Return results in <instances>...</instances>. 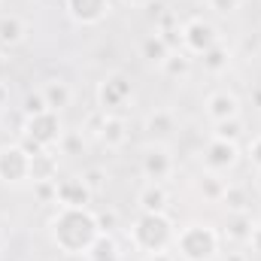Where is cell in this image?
<instances>
[{"mask_svg":"<svg viewBox=\"0 0 261 261\" xmlns=\"http://www.w3.org/2000/svg\"><path fill=\"white\" fill-rule=\"evenodd\" d=\"M49 237L58 246V252H64L70 258H85L91 243L100 237L94 210H88V206H58L55 216L49 219Z\"/></svg>","mask_w":261,"mask_h":261,"instance_id":"1","label":"cell"},{"mask_svg":"<svg viewBox=\"0 0 261 261\" xmlns=\"http://www.w3.org/2000/svg\"><path fill=\"white\" fill-rule=\"evenodd\" d=\"M176 225L167 213H140L128 228V240L130 246L143 255H161L167 249H173L176 243Z\"/></svg>","mask_w":261,"mask_h":261,"instance_id":"2","label":"cell"},{"mask_svg":"<svg viewBox=\"0 0 261 261\" xmlns=\"http://www.w3.org/2000/svg\"><path fill=\"white\" fill-rule=\"evenodd\" d=\"M219 246H222V234L203 222H189L186 228H179L173 243L176 255L182 261H216Z\"/></svg>","mask_w":261,"mask_h":261,"instance_id":"3","label":"cell"},{"mask_svg":"<svg viewBox=\"0 0 261 261\" xmlns=\"http://www.w3.org/2000/svg\"><path fill=\"white\" fill-rule=\"evenodd\" d=\"M21 137H28L31 143H37L40 149H55L64 137V125H61V113H40V116H28L21 122Z\"/></svg>","mask_w":261,"mask_h":261,"instance_id":"4","label":"cell"},{"mask_svg":"<svg viewBox=\"0 0 261 261\" xmlns=\"http://www.w3.org/2000/svg\"><path fill=\"white\" fill-rule=\"evenodd\" d=\"M94 97H97V110L119 113V110H125L130 100H134V82H130L125 73H107L97 82Z\"/></svg>","mask_w":261,"mask_h":261,"instance_id":"5","label":"cell"},{"mask_svg":"<svg viewBox=\"0 0 261 261\" xmlns=\"http://www.w3.org/2000/svg\"><path fill=\"white\" fill-rule=\"evenodd\" d=\"M0 182L6 186L31 182V152L21 143L0 146Z\"/></svg>","mask_w":261,"mask_h":261,"instance_id":"6","label":"cell"},{"mask_svg":"<svg viewBox=\"0 0 261 261\" xmlns=\"http://www.w3.org/2000/svg\"><path fill=\"white\" fill-rule=\"evenodd\" d=\"M176 170V161H173V152L167 149V143H149L140 155V173L149 179V182H167Z\"/></svg>","mask_w":261,"mask_h":261,"instance_id":"7","label":"cell"},{"mask_svg":"<svg viewBox=\"0 0 261 261\" xmlns=\"http://www.w3.org/2000/svg\"><path fill=\"white\" fill-rule=\"evenodd\" d=\"M219 43V28L213 24V21H206V18H189L186 24H182V49L189 52V55H203V52H210L213 46Z\"/></svg>","mask_w":261,"mask_h":261,"instance_id":"8","label":"cell"},{"mask_svg":"<svg viewBox=\"0 0 261 261\" xmlns=\"http://www.w3.org/2000/svg\"><path fill=\"white\" fill-rule=\"evenodd\" d=\"M200 161H203V170H210V173H228V170H234L237 161H240V146L231 143V140L213 137V140L203 146Z\"/></svg>","mask_w":261,"mask_h":261,"instance_id":"9","label":"cell"},{"mask_svg":"<svg viewBox=\"0 0 261 261\" xmlns=\"http://www.w3.org/2000/svg\"><path fill=\"white\" fill-rule=\"evenodd\" d=\"M110 0H64L67 18L79 28H94L110 15Z\"/></svg>","mask_w":261,"mask_h":261,"instance_id":"10","label":"cell"},{"mask_svg":"<svg viewBox=\"0 0 261 261\" xmlns=\"http://www.w3.org/2000/svg\"><path fill=\"white\" fill-rule=\"evenodd\" d=\"M203 110H206V119L213 125L228 122V119H240V97L234 91H228V88H219V91H213L206 97Z\"/></svg>","mask_w":261,"mask_h":261,"instance_id":"11","label":"cell"},{"mask_svg":"<svg viewBox=\"0 0 261 261\" xmlns=\"http://www.w3.org/2000/svg\"><path fill=\"white\" fill-rule=\"evenodd\" d=\"M91 189L85 186L82 176H67L58 179V192H55V206H88L91 203Z\"/></svg>","mask_w":261,"mask_h":261,"instance_id":"12","label":"cell"},{"mask_svg":"<svg viewBox=\"0 0 261 261\" xmlns=\"http://www.w3.org/2000/svg\"><path fill=\"white\" fill-rule=\"evenodd\" d=\"M130 130H128V122H125V116H119V113H103V122H100V128H97V140L107 146V149H122L125 143H128Z\"/></svg>","mask_w":261,"mask_h":261,"instance_id":"13","label":"cell"},{"mask_svg":"<svg viewBox=\"0 0 261 261\" xmlns=\"http://www.w3.org/2000/svg\"><path fill=\"white\" fill-rule=\"evenodd\" d=\"M143 130H146L149 143H167L176 130V116L170 110H152L143 122Z\"/></svg>","mask_w":261,"mask_h":261,"instance_id":"14","label":"cell"},{"mask_svg":"<svg viewBox=\"0 0 261 261\" xmlns=\"http://www.w3.org/2000/svg\"><path fill=\"white\" fill-rule=\"evenodd\" d=\"M167 203H170V195L164 182H146L137 195L140 213H167Z\"/></svg>","mask_w":261,"mask_h":261,"instance_id":"15","label":"cell"},{"mask_svg":"<svg viewBox=\"0 0 261 261\" xmlns=\"http://www.w3.org/2000/svg\"><path fill=\"white\" fill-rule=\"evenodd\" d=\"M40 91H43L46 107L52 113H61V110H67L73 103V88H70V82H64V79H46L40 85Z\"/></svg>","mask_w":261,"mask_h":261,"instance_id":"16","label":"cell"},{"mask_svg":"<svg viewBox=\"0 0 261 261\" xmlns=\"http://www.w3.org/2000/svg\"><path fill=\"white\" fill-rule=\"evenodd\" d=\"M52 179H58V155L52 149L31 155V182H52Z\"/></svg>","mask_w":261,"mask_h":261,"instance_id":"17","label":"cell"},{"mask_svg":"<svg viewBox=\"0 0 261 261\" xmlns=\"http://www.w3.org/2000/svg\"><path fill=\"white\" fill-rule=\"evenodd\" d=\"M252 216H249V210L246 213H228V222H225V237L231 240V243H249V234H252Z\"/></svg>","mask_w":261,"mask_h":261,"instance_id":"18","label":"cell"},{"mask_svg":"<svg viewBox=\"0 0 261 261\" xmlns=\"http://www.w3.org/2000/svg\"><path fill=\"white\" fill-rule=\"evenodd\" d=\"M24 37H28V24L18 15H0V49H12L24 43Z\"/></svg>","mask_w":261,"mask_h":261,"instance_id":"19","label":"cell"},{"mask_svg":"<svg viewBox=\"0 0 261 261\" xmlns=\"http://www.w3.org/2000/svg\"><path fill=\"white\" fill-rule=\"evenodd\" d=\"M195 189H197V195L203 197V200H210V203H222V195H225L228 182L222 179V173H210V170H203V173L195 179Z\"/></svg>","mask_w":261,"mask_h":261,"instance_id":"20","label":"cell"},{"mask_svg":"<svg viewBox=\"0 0 261 261\" xmlns=\"http://www.w3.org/2000/svg\"><path fill=\"white\" fill-rule=\"evenodd\" d=\"M85 261H122V249H119L116 237L113 234H100L91 243V249L85 252Z\"/></svg>","mask_w":261,"mask_h":261,"instance_id":"21","label":"cell"},{"mask_svg":"<svg viewBox=\"0 0 261 261\" xmlns=\"http://www.w3.org/2000/svg\"><path fill=\"white\" fill-rule=\"evenodd\" d=\"M161 73L167 79H186L192 73V55L186 49H173L164 61H161Z\"/></svg>","mask_w":261,"mask_h":261,"instance_id":"22","label":"cell"},{"mask_svg":"<svg viewBox=\"0 0 261 261\" xmlns=\"http://www.w3.org/2000/svg\"><path fill=\"white\" fill-rule=\"evenodd\" d=\"M200 64H203V70H206L210 76H219V73H225V70L231 67V49L222 46V43H216L210 52L200 55Z\"/></svg>","mask_w":261,"mask_h":261,"instance_id":"23","label":"cell"},{"mask_svg":"<svg viewBox=\"0 0 261 261\" xmlns=\"http://www.w3.org/2000/svg\"><path fill=\"white\" fill-rule=\"evenodd\" d=\"M140 52H143V58H146L149 64H158V67H161V61H164V58H167L173 49L164 43V37H161V34H149V37L143 40Z\"/></svg>","mask_w":261,"mask_h":261,"instance_id":"24","label":"cell"},{"mask_svg":"<svg viewBox=\"0 0 261 261\" xmlns=\"http://www.w3.org/2000/svg\"><path fill=\"white\" fill-rule=\"evenodd\" d=\"M222 206H225L228 213H246V210H249L246 189H240V186H228L225 195H222Z\"/></svg>","mask_w":261,"mask_h":261,"instance_id":"25","label":"cell"},{"mask_svg":"<svg viewBox=\"0 0 261 261\" xmlns=\"http://www.w3.org/2000/svg\"><path fill=\"white\" fill-rule=\"evenodd\" d=\"M49 107H46V97H43V91L37 88V91H28L24 97H21V116L28 119V116H40V113H46Z\"/></svg>","mask_w":261,"mask_h":261,"instance_id":"26","label":"cell"},{"mask_svg":"<svg viewBox=\"0 0 261 261\" xmlns=\"http://www.w3.org/2000/svg\"><path fill=\"white\" fill-rule=\"evenodd\" d=\"M240 134H243L240 119H228V122L213 125V137H219V140H231V143H237V137H240Z\"/></svg>","mask_w":261,"mask_h":261,"instance_id":"27","label":"cell"},{"mask_svg":"<svg viewBox=\"0 0 261 261\" xmlns=\"http://www.w3.org/2000/svg\"><path fill=\"white\" fill-rule=\"evenodd\" d=\"M82 179H85V186L91 189V195H97V192L107 189V170H103V167H88V170H82Z\"/></svg>","mask_w":261,"mask_h":261,"instance_id":"28","label":"cell"},{"mask_svg":"<svg viewBox=\"0 0 261 261\" xmlns=\"http://www.w3.org/2000/svg\"><path fill=\"white\" fill-rule=\"evenodd\" d=\"M58 149H61L64 155H82V134H79V130H64Z\"/></svg>","mask_w":261,"mask_h":261,"instance_id":"29","label":"cell"},{"mask_svg":"<svg viewBox=\"0 0 261 261\" xmlns=\"http://www.w3.org/2000/svg\"><path fill=\"white\" fill-rule=\"evenodd\" d=\"M94 219H97L100 234H116V228H119V213L116 210H100V213H94Z\"/></svg>","mask_w":261,"mask_h":261,"instance_id":"30","label":"cell"},{"mask_svg":"<svg viewBox=\"0 0 261 261\" xmlns=\"http://www.w3.org/2000/svg\"><path fill=\"white\" fill-rule=\"evenodd\" d=\"M55 192H58V179H52V182H34V195L40 197L43 203H55Z\"/></svg>","mask_w":261,"mask_h":261,"instance_id":"31","label":"cell"},{"mask_svg":"<svg viewBox=\"0 0 261 261\" xmlns=\"http://www.w3.org/2000/svg\"><path fill=\"white\" fill-rule=\"evenodd\" d=\"M210 9H216L219 15H234L240 9V0H206Z\"/></svg>","mask_w":261,"mask_h":261,"instance_id":"32","label":"cell"},{"mask_svg":"<svg viewBox=\"0 0 261 261\" xmlns=\"http://www.w3.org/2000/svg\"><path fill=\"white\" fill-rule=\"evenodd\" d=\"M246 158H249V164H252L255 170H261V134L249 140V146H246Z\"/></svg>","mask_w":261,"mask_h":261,"instance_id":"33","label":"cell"},{"mask_svg":"<svg viewBox=\"0 0 261 261\" xmlns=\"http://www.w3.org/2000/svg\"><path fill=\"white\" fill-rule=\"evenodd\" d=\"M249 246H252V249H255V252L261 255V222H255V225H252V234H249Z\"/></svg>","mask_w":261,"mask_h":261,"instance_id":"34","label":"cell"},{"mask_svg":"<svg viewBox=\"0 0 261 261\" xmlns=\"http://www.w3.org/2000/svg\"><path fill=\"white\" fill-rule=\"evenodd\" d=\"M6 103H9V85H6V82H0V110H3Z\"/></svg>","mask_w":261,"mask_h":261,"instance_id":"35","label":"cell"},{"mask_svg":"<svg viewBox=\"0 0 261 261\" xmlns=\"http://www.w3.org/2000/svg\"><path fill=\"white\" fill-rule=\"evenodd\" d=\"M249 97H252V107H258V110H261V85L252 88V94H249Z\"/></svg>","mask_w":261,"mask_h":261,"instance_id":"36","label":"cell"},{"mask_svg":"<svg viewBox=\"0 0 261 261\" xmlns=\"http://www.w3.org/2000/svg\"><path fill=\"white\" fill-rule=\"evenodd\" d=\"M225 261H246V255H243V252H228Z\"/></svg>","mask_w":261,"mask_h":261,"instance_id":"37","label":"cell"},{"mask_svg":"<svg viewBox=\"0 0 261 261\" xmlns=\"http://www.w3.org/2000/svg\"><path fill=\"white\" fill-rule=\"evenodd\" d=\"M122 3H128V6H149V3H155V0H122Z\"/></svg>","mask_w":261,"mask_h":261,"instance_id":"38","label":"cell"},{"mask_svg":"<svg viewBox=\"0 0 261 261\" xmlns=\"http://www.w3.org/2000/svg\"><path fill=\"white\" fill-rule=\"evenodd\" d=\"M3 70H6V55H3V49H0V76H3Z\"/></svg>","mask_w":261,"mask_h":261,"instance_id":"39","label":"cell"},{"mask_svg":"<svg viewBox=\"0 0 261 261\" xmlns=\"http://www.w3.org/2000/svg\"><path fill=\"white\" fill-rule=\"evenodd\" d=\"M255 192L261 195V170H255Z\"/></svg>","mask_w":261,"mask_h":261,"instance_id":"40","label":"cell"},{"mask_svg":"<svg viewBox=\"0 0 261 261\" xmlns=\"http://www.w3.org/2000/svg\"><path fill=\"white\" fill-rule=\"evenodd\" d=\"M3 246H6V234L0 231V252H3Z\"/></svg>","mask_w":261,"mask_h":261,"instance_id":"41","label":"cell"},{"mask_svg":"<svg viewBox=\"0 0 261 261\" xmlns=\"http://www.w3.org/2000/svg\"><path fill=\"white\" fill-rule=\"evenodd\" d=\"M197 3H206V0H197Z\"/></svg>","mask_w":261,"mask_h":261,"instance_id":"42","label":"cell"}]
</instances>
